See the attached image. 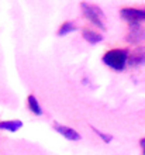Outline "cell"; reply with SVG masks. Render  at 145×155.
<instances>
[{
  "label": "cell",
  "instance_id": "1",
  "mask_svg": "<svg viewBox=\"0 0 145 155\" xmlns=\"http://www.w3.org/2000/svg\"><path fill=\"white\" fill-rule=\"evenodd\" d=\"M128 61V54L124 49H110L103 55V62L114 71H123Z\"/></svg>",
  "mask_w": 145,
  "mask_h": 155
},
{
  "label": "cell",
  "instance_id": "2",
  "mask_svg": "<svg viewBox=\"0 0 145 155\" xmlns=\"http://www.w3.org/2000/svg\"><path fill=\"white\" fill-rule=\"evenodd\" d=\"M83 14L90 23L99 27V28H104V23H103V13L101 8L96 4H89V3H82L81 4Z\"/></svg>",
  "mask_w": 145,
  "mask_h": 155
},
{
  "label": "cell",
  "instance_id": "3",
  "mask_svg": "<svg viewBox=\"0 0 145 155\" xmlns=\"http://www.w3.org/2000/svg\"><path fill=\"white\" fill-rule=\"evenodd\" d=\"M121 17L130 24H140L145 20V8H134V7H123Z\"/></svg>",
  "mask_w": 145,
  "mask_h": 155
},
{
  "label": "cell",
  "instance_id": "4",
  "mask_svg": "<svg viewBox=\"0 0 145 155\" xmlns=\"http://www.w3.org/2000/svg\"><path fill=\"white\" fill-rule=\"evenodd\" d=\"M125 38L131 44H140L145 40V28L141 24H130V31Z\"/></svg>",
  "mask_w": 145,
  "mask_h": 155
},
{
  "label": "cell",
  "instance_id": "5",
  "mask_svg": "<svg viewBox=\"0 0 145 155\" xmlns=\"http://www.w3.org/2000/svg\"><path fill=\"white\" fill-rule=\"evenodd\" d=\"M54 130L58 131L61 135H64L66 140H71V141H77V140H81V135H79L77 131H75L73 128H71V127L64 126V124L55 123V124H54Z\"/></svg>",
  "mask_w": 145,
  "mask_h": 155
},
{
  "label": "cell",
  "instance_id": "6",
  "mask_svg": "<svg viewBox=\"0 0 145 155\" xmlns=\"http://www.w3.org/2000/svg\"><path fill=\"white\" fill-rule=\"evenodd\" d=\"M23 127L21 120H6V121H0V130H6L10 133H16Z\"/></svg>",
  "mask_w": 145,
  "mask_h": 155
},
{
  "label": "cell",
  "instance_id": "7",
  "mask_svg": "<svg viewBox=\"0 0 145 155\" xmlns=\"http://www.w3.org/2000/svg\"><path fill=\"white\" fill-rule=\"evenodd\" d=\"M82 35H83V38L87 41L89 44H93V45L97 44V42H100V41H103V35H101V34L90 31V30H83V31H82Z\"/></svg>",
  "mask_w": 145,
  "mask_h": 155
},
{
  "label": "cell",
  "instance_id": "8",
  "mask_svg": "<svg viewBox=\"0 0 145 155\" xmlns=\"http://www.w3.org/2000/svg\"><path fill=\"white\" fill-rule=\"evenodd\" d=\"M27 104H28V109H30V110H31L35 116H41V114H42L41 106H40V103H38V100H37L35 96L30 94L28 97H27Z\"/></svg>",
  "mask_w": 145,
  "mask_h": 155
},
{
  "label": "cell",
  "instance_id": "9",
  "mask_svg": "<svg viewBox=\"0 0 145 155\" xmlns=\"http://www.w3.org/2000/svg\"><path fill=\"white\" fill-rule=\"evenodd\" d=\"M75 30H76V27L73 25V23H71V21H65V23H62V25L59 27V30H58V35H59V37H64V35L69 34L71 31H75Z\"/></svg>",
  "mask_w": 145,
  "mask_h": 155
},
{
  "label": "cell",
  "instance_id": "10",
  "mask_svg": "<svg viewBox=\"0 0 145 155\" xmlns=\"http://www.w3.org/2000/svg\"><path fill=\"white\" fill-rule=\"evenodd\" d=\"M97 133V134H99V137H100L101 140H104L106 143H110V141H111V135H107V134H103V133H100V131H97V130H94Z\"/></svg>",
  "mask_w": 145,
  "mask_h": 155
},
{
  "label": "cell",
  "instance_id": "11",
  "mask_svg": "<svg viewBox=\"0 0 145 155\" xmlns=\"http://www.w3.org/2000/svg\"><path fill=\"white\" fill-rule=\"evenodd\" d=\"M140 145H141V148H142V154L145 155V138H142L141 141H140Z\"/></svg>",
  "mask_w": 145,
  "mask_h": 155
}]
</instances>
